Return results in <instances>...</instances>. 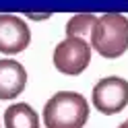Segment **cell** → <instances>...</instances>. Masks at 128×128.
I'll return each mask as SVG.
<instances>
[{"label":"cell","mask_w":128,"mask_h":128,"mask_svg":"<svg viewBox=\"0 0 128 128\" xmlns=\"http://www.w3.org/2000/svg\"><path fill=\"white\" fill-rule=\"evenodd\" d=\"M89 120V103L81 93L60 91L46 101V128H83Z\"/></svg>","instance_id":"cell-1"},{"label":"cell","mask_w":128,"mask_h":128,"mask_svg":"<svg viewBox=\"0 0 128 128\" xmlns=\"http://www.w3.org/2000/svg\"><path fill=\"white\" fill-rule=\"evenodd\" d=\"M91 48L103 58H120L128 50V19L120 12L97 17L91 33Z\"/></svg>","instance_id":"cell-2"},{"label":"cell","mask_w":128,"mask_h":128,"mask_svg":"<svg viewBox=\"0 0 128 128\" xmlns=\"http://www.w3.org/2000/svg\"><path fill=\"white\" fill-rule=\"evenodd\" d=\"M91 62V44L83 39H70L66 37L60 42L54 50V66L62 74L74 76L81 74Z\"/></svg>","instance_id":"cell-3"},{"label":"cell","mask_w":128,"mask_h":128,"mask_svg":"<svg viewBox=\"0 0 128 128\" xmlns=\"http://www.w3.org/2000/svg\"><path fill=\"white\" fill-rule=\"evenodd\" d=\"M93 106L106 116L118 114L128 106V81L122 76H106L93 87Z\"/></svg>","instance_id":"cell-4"},{"label":"cell","mask_w":128,"mask_h":128,"mask_svg":"<svg viewBox=\"0 0 128 128\" xmlns=\"http://www.w3.org/2000/svg\"><path fill=\"white\" fill-rule=\"evenodd\" d=\"M31 42L29 25L17 14H0V54H19Z\"/></svg>","instance_id":"cell-5"},{"label":"cell","mask_w":128,"mask_h":128,"mask_svg":"<svg viewBox=\"0 0 128 128\" xmlns=\"http://www.w3.org/2000/svg\"><path fill=\"white\" fill-rule=\"evenodd\" d=\"M27 85V72L21 62L12 58L0 60V99H14Z\"/></svg>","instance_id":"cell-6"},{"label":"cell","mask_w":128,"mask_h":128,"mask_svg":"<svg viewBox=\"0 0 128 128\" xmlns=\"http://www.w3.org/2000/svg\"><path fill=\"white\" fill-rule=\"evenodd\" d=\"M6 128H39V116L29 103H12L4 112Z\"/></svg>","instance_id":"cell-7"},{"label":"cell","mask_w":128,"mask_h":128,"mask_svg":"<svg viewBox=\"0 0 128 128\" xmlns=\"http://www.w3.org/2000/svg\"><path fill=\"white\" fill-rule=\"evenodd\" d=\"M95 23H97V17H95V14H87V12L85 14H74V17L66 23V37L89 42Z\"/></svg>","instance_id":"cell-8"},{"label":"cell","mask_w":128,"mask_h":128,"mask_svg":"<svg viewBox=\"0 0 128 128\" xmlns=\"http://www.w3.org/2000/svg\"><path fill=\"white\" fill-rule=\"evenodd\" d=\"M118 128H128V120H124V122H122V124H120Z\"/></svg>","instance_id":"cell-9"}]
</instances>
